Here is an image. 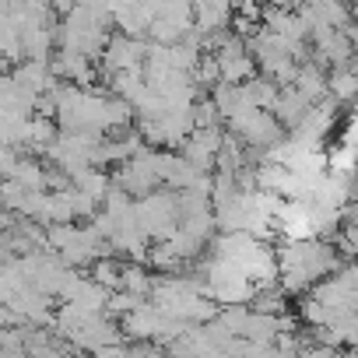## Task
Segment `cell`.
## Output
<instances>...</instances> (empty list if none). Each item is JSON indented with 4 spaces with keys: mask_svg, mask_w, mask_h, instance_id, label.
Wrapping results in <instances>:
<instances>
[]
</instances>
